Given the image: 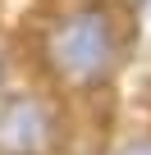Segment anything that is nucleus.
<instances>
[{
  "instance_id": "nucleus-3",
  "label": "nucleus",
  "mask_w": 151,
  "mask_h": 155,
  "mask_svg": "<svg viewBox=\"0 0 151 155\" xmlns=\"http://www.w3.org/2000/svg\"><path fill=\"white\" fill-rule=\"evenodd\" d=\"M119 155H151V137H133L128 146H119Z\"/></svg>"
},
{
  "instance_id": "nucleus-2",
  "label": "nucleus",
  "mask_w": 151,
  "mask_h": 155,
  "mask_svg": "<svg viewBox=\"0 0 151 155\" xmlns=\"http://www.w3.org/2000/svg\"><path fill=\"white\" fill-rule=\"evenodd\" d=\"M50 146L55 123L37 96L28 91L0 96V155H50Z\"/></svg>"
},
{
  "instance_id": "nucleus-1",
  "label": "nucleus",
  "mask_w": 151,
  "mask_h": 155,
  "mask_svg": "<svg viewBox=\"0 0 151 155\" xmlns=\"http://www.w3.org/2000/svg\"><path fill=\"white\" fill-rule=\"evenodd\" d=\"M50 64L73 87L101 82L115 64V18L105 9H73L50 32Z\"/></svg>"
},
{
  "instance_id": "nucleus-4",
  "label": "nucleus",
  "mask_w": 151,
  "mask_h": 155,
  "mask_svg": "<svg viewBox=\"0 0 151 155\" xmlns=\"http://www.w3.org/2000/svg\"><path fill=\"white\" fill-rule=\"evenodd\" d=\"M0 68H5V64H0Z\"/></svg>"
}]
</instances>
